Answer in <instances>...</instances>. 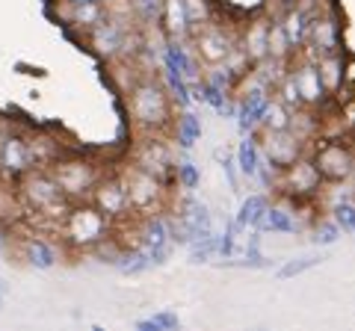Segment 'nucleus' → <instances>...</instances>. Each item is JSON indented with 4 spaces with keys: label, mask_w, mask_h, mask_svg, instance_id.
<instances>
[{
    "label": "nucleus",
    "mask_w": 355,
    "mask_h": 331,
    "mask_svg": "<svg viewBox=\"0 0 355 331\" xmlns=\"http://www.w3.org/2000/svg\"><path fill=\"white\" fill-rule=\"evenodd\" d=\"M125 95H128V113L137 130L160 134V130L172 127V98L166 92L163 80L137 77L125 89Z\"/></svg>",
    "instance_id": "1"
},
{
    "label": "nucleus",
    "mask_w": 355,
    "mask_h": 331,
    "mask_svg": "<svg viewBox=\"0 0 355 331\" xmlns=\"http://www.w3.org/2000/svg\"><path fill=\"white\" fill-rule=\"evenodd\" d=\"M80 42L104 62L125 60L133 51L142 48V39L137 33V21H119V18H110V15H104L98 24L89 27L80 36Z\"/></svg>",
    "instance_id": "2"
},
{
    "label": "nucleus",
    "mask_w": 355,
    "mask_h": 331,
    "mask_svg": "<svg viewBox=\"0 0 355 331\" xmlns=\"http://www.w3.org/2000/svg\"><path fill=\"white\" fill-rule=\"evenodd\" d=\"M18 181V198L27 207V213H36L39 219H65L71 202L60 193L48 169H30Z\"/></svg>",
    "instance_id": "3"
},
{
    "label": "nucleus",
    "mask_w": 355,
    "mask_h": 331,
    "mask_svg": "<svg viewBox=\"0 0 355 331\" xmlns=\"http://www.w3.org/2000/svg\"><path fill=\"white\" fill-rule=\"evenodd\" d=\"M65 242L74 251H92L98 242L113 237V219H107L92 202H71L69 213L62 219Z\"/></svg>",
    "instance_id": "4"
},
{
    "label": "nucleus",
    "mask_w": 355,
    "mask_h": 331,
    "mask_svg": "<svg viewBox=\"0 0 355 331\" xmlns=\"http://www.w3.org/2000/svg\"><path fill=\"white\" fill-rule=\"evenodd\" d=\"M48 172H51V178L57 181L60 193L69 198V202H80V198H89L92 186L104 175L92 160H86V157H60L57 163L48 166Z\"/></svg>",
    "instance_id": "5"
},
{
    "label": "nucleus",
    "mask_w": 355,
    "mask_h": 331,
    "mask_svg": "<svg viewBox=\"0 0 355 331\" xmlns=\"http://www.w3.org/2000/svg\"><path fill=\"white\" fill-rule=\"evenodd\" d=\"M119 175H121V181H125L133 213H151V207H157L166 198V186L169 184H163L157 175L139 169V166H133V163L125 166Z\"/></svg>",
    "instance_id": "6"
},
{
    "label": "nucleus",
    "mask_w": 355,
    "mask_h": 331,
    "mask_svg": "<svg viewBox=\"0 0 355 331\" xmlns=\"http://www.w3.org/2000/svg\"><path fill=\"white\" fill-rule=\"evenodd\" d=\"M193 57L198 60V62H205V65H222L228 60V53L237 48V42L240 39H234L231 33L225 30V27H219V24H214V18L210 21H205L202 27H196L193 33Z\"/></svg>",
    "instance_id": "7"
},
{
    "label": "nucleus",
    "mask_w": 355,
    "mask_h": 331,
    "mask_svg": "<svg viewBox=\"0 0 355 331\" xmlns=\"http://www.w3.org/2000/svg\"><path fill=\"white\" fill-rule=\"evenodd\" d=\"M287 74L299 92V101H302L305 109H317L329 101V89L323 86V77H320V69H317V60L305 53L299 57L293 65H287Z\"/></svg>",
    "instance_id": "8"
},
{
    "label": "nucleus",
    "mask_w": 355,
    "mask_h": 331,
    "mask_svg": "<svg viewBox=\"0 0 355 331\" xmlns=\"http://www.w3.org/2000/svg\"><path fill=\"white\" fill-rule=\"evenodd\" d=\"M89 202H92L107 219H113V222L133 213L128 190H125V181H121L119 172H110V175L104 172L101 178H98V184L92 186V193H89Z\"/></svg>",
    "instance_id": "9"
},
{
    "label": "nucleus",
    "mask_w": 355,
    "mask_h": 331,
    "mask_svg": "<svg viewBox=\"0 0 355 331\" xmlns=\"http://www.w3.org/2000/svg\"><path fill=\"white\" fill-rule=\"evenodd\" d=\"M263 134V142L261 145V154L270 163V169H279L284 172L291 163H296L302 157V148H305V139H299L291 127L287 130H261Z\"/></svg>",
    "instance_id": "10"
},
{
    "label": "nucleus",
    "mask_w": 355,
    "mask_h": 331,
    "mask_svg": "<svg viewBox=\"0 0 355 331\" xmlns=\"http://www.w3.org/2000/svg\"><path fill=\"white\" fill-rule=\"evenodd\" d=\"M133 166L146 169L151 175H157L163 184H172L175 181V160H172V151L169 145L157 136V134H146L142 145L133 151Z\"/></svg>",
    "instance_id": "11"
},
{
    "label": "nucleus",
    "mask_w": 355,
    "mask_h": 331,
    "mask_svg": "<svg viewBox=\"0 0 355 331\" xmlns=\"http://www.w3.org/2000/svg\"><path fill=\"white\" fill-rule=\"evenodd\" d=\"M243 80L249 83V89L240 95V101H237V127H240V134L246 136V134H252L254 127L261 125V118H263V109H266V104H270V89L266 86H261L254 77L246 71V77Z\"/></svg>",
    "instance_id": "12"
},
{
    "label": "nucleus",
    "mask_w": 355,
    "mask_h": 331,
    "mask_svg": "<svg viewBox=\"0 0 355 331\" xmlns=\"http://www.w3.org/2000/svg\"><path fill=\"white\" fill-rule=\"evenodd\" d=\"M314 166L323 175V181H347L355 175V154L343 142H323L317 148Z\"/></svg>",
    "instance_id": "13"
},
{
    "label": "nucleus",
    "mask_w": 355,
    "mask_h": 331,
    "mask_svg": "<svg viewBox=\"0 0 355 331\" xmlns=\"http://www.w3.org/2000/svg\"><path fill=\"white\" fill-rule=\"evenodd\" d=\"M33 169L30 163V148H27V134H9L0 139V175L6 181H18L21 175H27Z\"/></svg>",
    "instance_id": "14"
},
{
    "label": "nucleus",
    "mask_w": 355,
    "mask_h": 331,
    "mask_svg": "<svg viewBox=\"0 0 355 331\" xmlns=\"http://www.w3.org/2000/svg\"><path fill=\"white\" fill-rule=\"evenodd\" d=\"M284 181H287V190H291L293 198H311V195L320 193V186H323V175L317 172L314 160L299 157L296 163H291L284 169Z\"/></svg>",
    "instance_id": "15"
},
{
    "label": "nucleus",
    "mask_w": 355,
    "mask_h": 331,
    "mask_svg": "<svg viewBox=\"0 0 355 331\" xmlns=\"http://www.w3.org/2000/svg\"><path fill=\"white\" fill-rule=\"evenodd\" d=\"M160 24H163L166 39H172V42H187V39H190L193 24H190V18H187L184 0H163Z\"/></svg>",
    "instance_id": "16"
},
{
    "label": "nucleus",
    "mask_w": 355,
    "mask_h": 331,
    "mask_svg": "<svg viewBox=\"0 0 355 331\" xmlns=\"http://www.w3.org/2000/svg\"><path fill=\"white\" fill-rule=\"evenodd\" d=\"M160 60H163V69H169V71H175V74H181L187 83L198 80L196 57H193L190 51H187V45H184V42H172V39H166V45H163Z\"/></svg>",
    "instance_id": "17"
},
{
    "label": "nucleus",
    "mask_w": 355,
    "mask_h": 331,
    "mask_svg": "<svg viewBox=\"0 0 355 331\" xmlns=\"http://www.w3.org/2000/svg\"><path fill=\"white\" fill-rule=\"evenodd\" d=\"M178 216H181V219H184V225L190 228L193 240L214 234V216H210L207 204L196 202V198H184L181 207H178Z\"/></svg>",
    "instance_id": "18"
},
{
    "label": "nucleus",
    "mask_w": 355,
    "mask_h": 331,
    "mask_svg": "<svg viewBox=\"0 0 355 331\" xmlns=\"http://www.w3.org/2000/svg\"><path fill=\"white\" fill-rule=\"evenodd\" d=\"M21 255H24V260L36 269H53L57 260H60L57 246L48 242V240H42V237H24L21 240Z\"/></svg>",
    "instance_id": "19"
},
{
    "label": "nucleus",
    "mask_w": 355,
    "mask_h": 331,
    "mask_svg": "<svg viewBox=\"0 0 355 331\" xmlns=\"http://www.w3.org/2000/svg\"><path fill=\"white\" fill-rule=\"evenodd\" d=\"M27 148H30L33 169H48L51 163H57L62 157V145L44 134H27Z\"/></svg>",
    "instance_id": "20"
},
{
    "label": "nucleus",
    "mask_w": 355,
    "mask_h": 331,
    "mask_svg": "<svg viewBox=\"0 0 355 331\" xmlns=\"http://www.w3.org/2000/svg\"><path fill=\"white\" fill-rule=\"evenodd\" d=\"M275 21H279V24H282L284 36H287V42H291V48H293V51L305 48V39H308V24H311V15H308V12H302V9H299V6H291L284 15H279Z\"/></svg>",
    "instance_id": "21"
},
{
    "label": "nucleus",
    "mask_w": 355,
    "mask_h": 331,
    "mask_svg": "<svg viewBox=\"0 0 355 331\" xmlns=\"http://www.w3.org/2000/svg\"><path fill=\"white\" fill-rule=\"evenodd\" d=\"M266 42H270V24H266V21H254V24H249L246 36L240 42V51L246 53V60L254 65L266 57Z\"/></svg>",
    "instance_id": "22"
},
{
    "label": "nucleus",
    "mask_w": 355,
    "mask_h": 331,
    "mask_svg": "<svg viewBox=\"0 0 355 331\" xmlns=\"http://www.w3.org/2000/svg\"><path fill=\"white\" fill-rule=\"evenodd\" d=\"M296 216L287 211V207H275L270 204L266 207V213L261 216V225L258 231H272V234H296Z\"/></svg>",
    "instance_id": "23"
},
{
    "label": "nucleus",
    "mask_w": 355,
    "mask_h": 331,
    "mask_svg": "<svg viewBox=\"0 0 355 331\" xmlns=\"http://www.w3.org/2000/svg\"><path fill=\"white\" fill-rule=\"evenodd\" d=\"M261 160H263V154H261L258 139H254L252 134H246V139H243L240 148H237V160H234L243 178H254V172H258Z\"/></svg>",
    "instance_id": "24"
},
{
    "label": "nucleus",
    "mask_w": 355,
    "mask_h": 331,
    "mask_svg": "<svg viewBox=\"0 0 355 331\" xmlns=\"http://www.w3.org/2000/svg\"><path fill=\"white\" fill-rule=\"evenodd\" d=\"M317 69H320V77H323V86L329 89V95L340 92V83H343V60L340 53H323V57H317Z\"/></svg>",
    "instance_id": "25"
},
{
    "label": "nucleus",
    "mask_w": 355,
    "mask_h": 331,
    "mask_svg": "<svg viewBox=\"0 0 355 331\" xmlns=\"http://www.w3.org/2000/svg\"><path fill=\"white\" fill-rule=\"evenodd\" d=\"M266 207H270V202H266L263 195H249L246 202L240 204L234 225H237L240 231H246V228H258V225H261V216L266 213Z\"/></svg>",
    "instance_id": "26"
},
{
    "label": "nucleus",
    "mask_w": 355,
    "mask_h": 331,
    "mask_svg": "<svg viewBox=\"0 0 355 331\" xmlns=\"http://www.w3.org/2000/svg\"><path fill=\"white\" fill-rule=\"evenodd\" d=\"M160 77H163V86H166V92H169L172 104H175L178 109H187V107H190V101H193L190 83H187L181 74L169 71V69H163V71H160Z\"/></svg>",
    "instance_id": "27"
},
{
    "label": "nucleus",
    "mask_w": 355,
    "mask_h": 331,
    "mask_svg": "<svg viewBox=\"0 0 355 331\" xmlns=\"http://www.w3.org/2000/svg\"><path fill=\"white\" fill-rule=\"evenodd\" d=\"M291 109H287L279 98H270V104L263 109V118H261V130H287L291 127Z\"/></svg>",
    "instance_id": "28"
},
{
    "label": "nucleus",
    "mask_w": 355,
    "mask_h": 331,
    "mask_svg": "<svg viewBox=\"0 0 355 331\" xmlns=\"http://www.w3.org/2000/svg\"><path fill=\"white\" fill-rule=\"evenodd\" d=\"M175 139L178 145H181L184 151H190L198 139H202V121H198L193 113H184L181 118H178L175 125Z\"/></svg>",
    "instance_id": "29"
},
{
    "label": "nucleus",
    "mask_w": 355,
    "mask_h": 331,
    "mask_svg": "<svg viewBox=\"0 0 355 331\" xmlns=\"http://www.w3.org/2000/svg\"><path fill=\"white\" fill-rule=\"evenodd\" d=\"M116 267H119L121 275H142V272L151 269V260H148V255L139 246H133V249L121 251V258H119Z\"/></svg>",
    "instance_id": "30"
},
{
    "label": "nucleus",
    "mask_w": 355,
    "mask_h": 331,
    "mask_svg": "<svg viewBox=\"0 0 355 331\" xmlns=\"http://www.w3.org/2000/svg\"><path fill=\"white\" fill-rule=\"evenodd\" d=\"M137 328L139 331H175V328H181V316L175 311H160L151 319H139Z\"/></svg>",
    "instance_id": "31"
},
{
    "label": "nucleus",
    "mask_w": 355,
    "mask_h": 331,
    "mask_svg": "<svg viewBox=\"0 0 355 331\" xmlns=\"http://www.w3.org/2000/svg\"><path fill=\"white\" fill-rule=\"evenodd\" d=\"M216 258V234L198 237L190 242V263H210Z\"/></svg>",
    "instance_id": "32"
},
{
    "label": "nucleus",
    "mask_w": 355,
    "mask_h": 331,
    "mask_svg": "<svg viewBox=\"0 0 355 331\" xmlns=\"http://www.w3.org/2000/svg\"><path fill=\"white\" fill-rule=\"evenodd\" d=\"M133 3V15L142 27H151L154 21H160V9H163V0H130Z\"/></svg>",
    "instance_id": "33"
},
{
    "label": "nucleus",
    "mask_w": 355,
    "mask_h": 331,
    "mask_svg": "<svg viewBox=\"0 0 355 331\" xmlns=\"http://www.w3.org/2000/svg\"><path fill=\"white\" fill-rule=\"evenodd\" d=\"M323 260V258H293V260H287L284 267H279V272H275V278H282V281H287V278H296V275H302V272H308V269H314L317 263Z\"/></svg>",
    "instance_id": "34"
},
{
    "label": "nucleus",
    "mask_w": 355,
    "mask_h": 331,
    "mask_svg": "<svg viewBox=\"0 0 355 331\" xmlns=\"http://www.w3.org/2000/svg\"><path fill=\"white\" fill-rule=\"evenodd\" d=\"M338 237H340V228L335 222H329V219L317 222L314 231H311V242H314V246H335Z\"/></svg>",
    "instance_id": "35"
},
{
    "label": "nucleus",
    "mask_w": 355,
    "mask_h": 331,
    "mask_svg": "<svg viewBox=\"0 0 355 331\" xmlns=\"http://www.w3.org/2000/svg\"><path fill=\"white\" fill-rule=\"evenodd\" d=\"M175 181L184 186V190H196L198 184H202V175H198V169H196V163H190V160H184V163H175Z\"/></svg>",
    "instance_id": "36"
},
{
    "label": "nucleus",
    "mask_w": 355,
    "mask_h": 331,
    "mask_svg": "<svg viewBox=\"0 0 355 331\" xmlns=\"http://www.w3.org/2000/svg\"><path fill=\"white\" fill-rule=\"evenodd\" d=\"M184 6H187V18H190L193 30H196V27H202L205 21L214 18V12H210V3H207V0H184Z\"/></svg>",
    "instance_id": "37"
},
{
    "label": "nucleus",
    "mask_w": 355,
    "mask_h": 331,
    "mask_svg": "<svg viewBox=\"0 0 355 331\" xmlns=\"http://www.w3.org/2000/svg\"><path fill=\"white\" fill-rule=\"evenodd\" d=\"M343 234H355V204L352 202H340L335 207V219H331Z\"/></svg>",
    "instance_id": "38"
},
{
    "label": "nucleus",
    "mask_w": 355,
    "mask_h": 331,
    "mask_svg": "<svg viewBox=\"0 0 355 331\" xmlns=\"http://www.w3.org/2000/svg\"><path fill=\"white\" fill-rule=\"evenodd\" d=\"M216 157L222 160V172H225V178H228V184H231V190H237V163L228 157V154H222V151H216Z\"/></svg>",
    "instance_id": "39"
},
{
    "label": "nucleus",
    "mask_w": 355,
    "mask_h": 331,
    "mask_svg": "<svg viewBox=\"0 0 355 331\" xmlns=\"http://www.w3.org/2000/svg\"><path fill=\"white\" fill-rule=\"evenodd\" d=\"M6 281H0V307H3V302H6Z\"/></svg>",
    "instance_id": "40"
},
{
    "label": "nucleus",
    "mask_w": 355,
    "mask_h": 331,
    "mask_svg": "<svg viewBox=\"0 0 355 331\" xmlns=\"http://www.w3.org/2000/svg\"><path fill=\"white\" fill-rule=\"evenodd\" d=\"M44 3H57V0H44Z\"/></svg>",
    "instance_id": "41"
},
{
    "label": "nucleus",
    "mask_w": 355,
    "mask_h": 331,
    "mask_svg": "<svg viewBox=\"0 0 355 331\" xmlns=\"http://www.w3.org/2000/svg\"><path fill=\"white\" fill-rule=\"evenodd\" d=\"M71 3H83V0H71Z\"/></svg>",
    "instance_id": "42"
}]
</instances>
